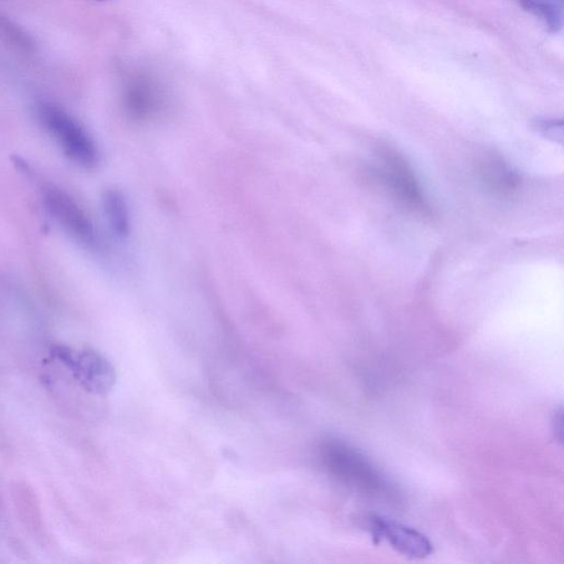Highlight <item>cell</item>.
<instances>
[{
	"label": "cell",
	"instance_id": "8992f818",
	"mask_svg": "<svg viewBox=\"0 0 564 564\" xmlns=\"http://www.w3.org/2000/svg\"><path fill=\"white\" fill-rule=\"evenodd\" d=\"M368 522L375 542L387 541L401 555L421 559L430 556L434 551L428 538L415 528L380 516L370 518Z\"/></svg>",
	"mask_w": 564,
	"mask_h": 564
},
{
	"label": "cell",
	"instance_id": "3957f363",
	"mask_svg": "<svg viewBox=\"0 0 564 564\" xmlns=\"http://www.w3.org/2000/svg\"><path fill=\"white\" fill-rule=\"evenodd\" d=\"M51 355L67 368L72 378L88 393L106 396L116 384V372L110 360L91 349L74 352L67 347L57 345Z\"/></svg>",
	"mask_w": 564,
	"mask_h": 564
},
{
	"label": "cell",
	"instance_id": "ba28073f",
	"mask_svg": "<svg viewBox=\"0 0 564 564\" xmlns=\"http://www.w3.org/2000/svg\"><path fill=\"white\" fill-rule=\"evenodd\" d=\"M127 110L137 119H147L156 113L161 103V93L154 81L147 76L134 79L126 90Z\"/></svg>",
	"mask_w": 564,
	"mask_h": 564
},
{
	"label": "cell",
	"instance_id": "9c48e42d",
	"mask_svg": "<svg viewBox=\"0 0 564 564\" xmlns=\"http://www.w3.org/2000/svg\"><path fill=\"white\" fill-rule=\"evenodd\" d=\"M103 208L111 231L119 237L129 235L130 228L129 206L123 193L110 189L103 196Z\"/></svg>",
	"mask_w": 564,
	"mask_h": 564
},
{
	"label": "cell",
	"instance_id": "277c9868",
	"mask_svg": "<svg viewBox=\"0 0 564 564\" xmlns=\"http://www.w3.org/2000/svg\"><path fill=\"white\" fill-rule=\"evenodd\" d=\"M378 156L380 175L395 196L411 210L429 213L420 183L405 157L391 147H380Z\"/></svg>",
	"mask_w": 564,
	"mask_h": 564
},
{
	"label": "cell",
	"instance_id": "7a4b0ae2",
	"mask_svg": "<svg viewBox=\"0 0 564 564\" xmlns=\"http://www.w3.org/2000/svg\"><path fill=\"white\" fill-rule=\"evenodd\" d=\"M39 119L69 158L86 167L98 165L100 155L94 140L67 111L44 103L39 106Z\"/></svg>",
	"mask_w": 564,
	"mask_h": 564
},
{
	"label": "cell",
	"instance_id": "6da1fadb",
	"mask_svg": "<svg viewBox=\"0 0 564 564\" xmlns=\"http://www.w3.org/2000/svg\"><path fill=\"white\" fill-rule=\"evenodd\" d=\"M322 464L345 486L375 498H390L393 489L383 475L358 451L339 440H328L321 446Z\"/></svg>",
	"mask_w": 564,
	"mask_h": 564
},
{
	"label": "cell",
	"instance_id": "30bf717a",
	"mask_svg": "<svg viewBox=\"0 0 564 564\" xmlns=\"http://www.w3.org/2000/svg\"><path fill=\"white\" fill-rule=\"evenodd\" d=\"M521 6L540 19L551 32L561 28V14L558 8L549 0H518Z\"/></svg>",
	"mask_w": 564,
	"mask_h": 564
},
{
	"label": "cell",
	"instance_id": "52a82bcc",
	"mask_svg": "<svg viewBox=\"0 0 564 564\" xmlns=\"http://www.w3.org/2000/svg\"><path fill=\"white\" fill-rule=\"evenodd\" d=\"M477 171L487 189L500 196H510L521 185V177L502 156L487 152L477 162Z\"/></svg>",
	"mask_w": 564,
	"mask_h": 564
},
{
	"label": "cell",
	"instance_id": "5b68a950",
	"mask_svg": "<svg viewBox=\"0 0 564 564\" xmlns=\"http://www.w3.org/2000/svg\"><path fill=\"white\" fill-rule=\"evenodd\" d=\"M43 197L49 215L65 232L85 246L95 245V231L90 217L67 192L58 186H48L43 190Z\"/></svg>",
	"mask_w": 564,
	"mask_h": 564
}]
</instances>
